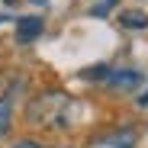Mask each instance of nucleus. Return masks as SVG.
I'll return each mask as SVG.
<instances>
[{
  "label": "nucleus",
  "instance_id": "nucleus-5",
  "mask_svg": "<svg viewBox=\"0 0 148 148\" xmlns=\"http://www.w3.org/2000/svg\"><path fill=\"white\" fill-rule=\"evenodd\" d=\"M113 3H116V0H100V3L93 7V13H97V16H103V13H106V10H110Z\"/></svg>",
  "mask_w": 148,
  "mask_h": 148
},
{
  "label": "nucleus",
  "instance_id": "nucleus-3",
  "mask_svg": "<svg viewBox=\"0 0 148 148\" xmlns=\"http://www.w3.org/2000/svg\"><path fill=\"white\" fill-rule=\"evenodd\" d=\"M122 26H129V29H145L148 26V16L142 10H126L122 13Z\"/></svg>",
  "mask_w": 148,
  "mask_h": 148
},
{
  "label": "nucleus",
  "instance_id": "nucleus-6",
  "mask_svg": "<svg viewBox=\"0 0 148 148\" xmlns=\"http://www.w3.org/2000/svg\"><path fill=\"white\" fill-rule=\"evenodd\" d=\"M13 148H39V145H36V142H16Z\"/></svg>",
  "mask_w": 148,
  "mask_h": 148
},
{
  "label": "nucleus",
  "instance_id": "nucleus-4",
  "mask_svg": "<svg viewBox=\"0 0 148 148\" xmlns=\"http://www.w3.org/2000/svg\"><path fill=\"white\" fill-rule=\"evenodd\" d=\"M10 119H13V106H10V100H0V135L10 129Z\"/></svg>",
  "mask_w": 148,
  "mask_h": 148
},
{
  "label": "nucleus",
  "instance_id": "nucleus-2",
  "mask_svg": "<svg viewBox=\"0 0 148 148\" xmlns=\"http://www.w3.org/2000/svg\"><path fill=\"white\" fill-rule=\"evenodd\" d=\"M106 77H110V84H113V87L129 90V87H135V84H138V71H132V68H119V71L106 74Z\"/></svg>",
  "mask_w": 148,
  "mask_h": 148
},
{
  "label": "nucleus",
  "instance_id": "nucleus-1",
  "mask_svg": "<svg viewBox=\"0 0 148 148\" xmlns=\"http://www.w3.org/2000/svg\"><path fill=\"white\" fill-rule=\"evenodd\" d=\"M39 32H42V19H39V16H23V19L16 23V39H19V42H32Z\"/></svg>",
  "mask_w": 148,
  "mask_h": 148
}]
</instances>
